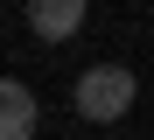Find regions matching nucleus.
<instances>
[{
    "label": "nucleus",
    "instance_id": "f257e3e1",
    "mask_svg": "<svg viewBox=\"0 0 154 140\" xmlns=\"http://www.w3.org/2000/svg\"><path fill=\"white\" fill-rule=\"evenodd\" d=\"M133 91H140V77L126 70V63H91L84 77H77L70 105H77V119L112 126V119H126V112H133Z\"/></svg>",
    "mask_w": 154,
    "mask_h": 140
},
{
    "label": "nucleus",
    "instance_id": "7ed1b4c3",
    "mask_svg": "<svg viewBox=\"0 0 154 140\" xmlns=\"http://www.w3.org/2000/svg\"><path fill=\"white\" fill-rule=\"evenodd\" d=\"M28 28L42 42H63V35L84 28V0H35V7H28Z\"/></svg>",
    "mask_w": 154,
    "mask_h": 140
},
{
    "label": "nucleus",
    "instance_id": "f03ea898",
    "mask_svg": "<svg viewBox=\"0 0 154 140\" xmlns=\"http://www.w3.org/2000/svg\"><path fill=\"white\" fill-rule=\"evenodd\" d=\"M35 119H42L35 91L21 77H0V140H35Z\"/></svg>",
    "mask_w": 154,
    "mask_h": 140
}]
</instances>
